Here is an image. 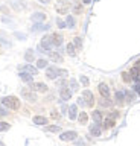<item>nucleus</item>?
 <instances>
[{
	"instance_id": "f257e3e1",
	"label": "nucleus",
	"mask_w": 140,
	"mask_h": 146,
	"mask_svg": "<svg viewBox=\"0 0 140 146\" xmlns=\"http://www.w3.org/2000/svg\"><path fill=\"white\" fill-rule=\"evenodd\" d=\"M2 104L8 107L9 110H19L20 108V100L15 96H6V98L2 99Z\"/></svg>"
},
{
	"instance_id": "f03ea898",
	"label": "nucleus",
	"mask_w": 140,
	"mask_h": 146,
	"mask_svg": "<svg viewBox=\"0 0 140 146\" xmlns=\"http://www.w3.org/2000/svg\"><path fill=\"white\" fill-rule=\"evenodd\" d=\"M52 40H50V35H47V36H43V40H41V43H40V50H49L52 47Z\"/></svg>"
},
{
	"instance_id": "7ed1b4c3",
	"label": "nucleus",
	"mask_w": 140,
	"mask_h": 146,
	"mask_svg": "<svg viewBox=\"0 0 140 146\" xmlns=\"http://www.w3.org/2000/svg\"><path fill=\"white\" fill-rule=\"evenodd\" d=\"M82 98L85 99V102H87L88 107H93V105H94V98H93V93L90 90H84Z\"/></svg>"
},
{
	"instance_id": "20e7f679",
	"label": "nucleus",
	"mask_w": 140,
	"mask_h": 146,
	"mask_svg": "<svg viewBox=\"0 0 140 146\" xmlns=\"http://www.w3.org/2000/svg\"><path fill=\"white\" fill-rule=\"evenodd\" d=\"M76 137H78V134H76L75 131H66V132H62V134L60 135V139L64 140V141H69V140H75Z\"/></svg>"
},
{
	"instance_id": "39448f33",
	"label": "nucleus",
	"mask_w": 140,
	"mask_h": 146,
	"mask_svg": "<svg viewBox=\"0 0 140 146\" xmlns=\"http://www.w3.org/2000/svg\"><path fill=\"white\" fill-rule=\"evenodd\" d=\"M46 76L49 78V79H55L56 76H60V70H58L56 67H47Z\"/></svg>"
},
{
	"instance_id": "423d86ee",
	"label": "nucleus",
	"mask_w": 140,
	"mask_h": 146,
	"mask_svg": "<svg viewBox=\"0 0 140 146\" xmlns=\"http://www.w3.org/2000/svg\"><path fill=\"white\" fill-rule=\"evenodd\" d=\"M21 94H23L25 99L29 100V102H35V100H37V96H35V93H32V91H29V90H26V88L21 90Z\"/></svg>"
},
{
	"instance_id": "0eeeda50",
	"label": "nucleus",
	"mask_w": 140,
	"mask_h": 146,
	"mask_svg": "<svg viewBox=\"0 0 140 146\" xmlns=\"http://www.w3.org/2000/svg\"><path fill=\"white\" fill-rule=\"evenodd\" d=\"M116 116L117 114H110L107 119H105V123H104V128H113L116 125Z\"/></svg>"
},
{
	"instance_id": "6e6552de",
	"label": "nucleus",
	"mask_w": 140,
	"mask_h": 146,
	"mask_svg": "<svg viewBox=\"0 0 140 146\" xmlns=\"http://www.w3.org/2000/svg\"><path fill=\"white\" fill-rule=\"evenodd\" d=\"M32 90L38 91V93H46L47 91V85L44 82H37V84H32Z\"/></svg>"
},
{
	"instance_id": "1a4fd4ad",
	"label": "nucleus",
	"mask_w": 140,
	"mask_h": 146,
	"mask_svg": "<svg viewBox=\"0 0 140 146\" xmlns=\"http://www.w3.org/2000/svg\"><path fill=\"white\" fill-rule=\"evenodd\" d=\"M98 88H99V93H101L102 98H110V88H108L107 84H104V82H102V84H99Z\"/></svg>"
},
{
	"instance_id": "9d476101",
	"label": "nucleus",
	"mask_w": 140,
	"mask_h": 146,
	"mask_svg": "<svg viewBox=\"0 0 140 146\" xmlns=\"http://www.w3.org/2000/svg\"><path fill=\"white\" fill-rule=\"evenodd\" d=\"M21 70H25L26 73H29V75H32V76L38 73V68H37V67H34V66H29V64L23 66V67H21Z\"/></svg>"
},
{
	"instance_id": "9b49d317",
	"label": "nucleus",
	"mask_w": 140,
	"mask_h": 146,
	"mask_svg": "<svg viewBox=\"0 0 140 146\" xmlns=\"http://www.w3.org/2000/svg\"><path fill=\"white\" fill-rule=\"evenodd\" d=\"M32 21H35V23H40V21H44L46 20V14H43V12H35V14H32Z\"/></svg>"
},
{
	"instance_id": "f8f14e48",
	"label": "nucleus",
	"mask_w": 140,
	"mask_h": 146,
	"mask_svg": "<svg viewBox=\"0 0 140 146\" xmlns=\"http://www.w3.org/2000/svg\"><path fill=\"white\" fill-rule=\"evenodd\" d=\"M50 40H52V44L53 46H61L62 44V36L60 34H52L50 35Z\"/></svg>"
},
{
	"instance_id": "ddd939ff",
	"label": "nucleus",
	"mask_w": 140,
	"mask_h": 146,
	"mask_svg": "<svg viewBox=\"0 0 140 146\" xmlns=\"http://www.w3.org/2000/svg\"><path fill=\"white\" fill-rule=\"evenodd\" d=\"M90 134L94 135V137H98V135H101V134H102L101 128H99V123H94V125L90 126Z\"/></svg>"
},
{
	"instance_id": "4468645a",
	"label": "nucleus",
	"mask_w": 140,
	"mask_h": 146,
	"mask_svg": "<svg viewBox=\"0 0 140 146\" xmlns=\"http://www.w3.org/2000/svg\"><path fill=\"white\" fill-rule=\"evenodd\" d=\"M69 117L72 119V120H75V119L78 117V107H76V105L69 107Z\"/></svg>"
},
{
	"instance_id": "2eb2a0df",
	"label": "nucleus",
	"mask_w": 140,
	"mask_h": 146,
	"mask_svg": "<svg viewBox=\"0 0 140 146\" xmlns=\"http://www.w3.org/2000/svg\"><path fill=\"white\" fill-rule=\"evenodd\" d=\"M129 73H131V78H133V81H135V82L139 84V82H140V72H139L135 67H133Z\"/></svg>"
},
{
	"instance_id": "dca6fc26",
	"label": "nucleus",
	"mask_w": 140,
	"mask_h": 146,
	"mask_svg": "<svg viewBox=\"0 0 140 146\" xmlns=\"http://www.w3.org/2000/svg\"><path fill=\"white\" fill-rule=\"evenodd\" d=\"M49 58H50L53 62H62V56L60 53H56V52H50L49 53Z\"/></svg>"
},
{
	"instance_id": "f3484780",
	"label": "nucleus",
	"mask_w": 140,
	"mask_h": 146,
	"mask_svg": "<svg viewBox=\"0 0 140 146\" xmlns=\"http://www.w3.org/2000/svg\"><path fill=\"white\" fill-rule=\"evenodd\" d=\"M72 98V91L69 88H61V99L62 100H69Z\"/></svg>"
},
{
	"instance_id": "a211bd4d",
	"label": "nucleus",
	"mask_w": 140,
	"mask_h": 146,
	"mask_svg": "<svg viewBox=\"0 0 140 146\" xmlns=\"http://www.w3.org/2000/svg\"><path fill=\"white\" fill-rule=\"evenodd\" d=\"M47 122L49 120L46 117H43V116H35L34 117V123H35V125H46Z\"/></svg>"
},
{
	"instance_id": "6ab92c4d",
	"label": "nucleus",
	"mask_w": 140,
	"mask_h": 146,
	"mask_svg": "<svg viewBox=\"0 0 140 146\" xmlns=\"http://www.w3.org/2000/svg\"><path fill=\"white\" fill-rule=\"evenodd\" d=\"M87 120H88V114L85 113V111L79 113V116H78V122L81 123V125H85V123H87Z\"/></svg>"
},
{
	"instance_id": "aec40b11",
	"label": "nucleus",
	"mask_w": 140,
	"mask_h": 146,
	"mask_svg": "<svg viewBox=\"0 0 140 146\" xmlns=\"http://www.w3.org/2000/svg\"><path fill=\"white\" fill-rule=\"evenodd\" d=\"M56 11L60 12V14H66L67 11H69V3H61V5H58V6H56Z\"/></svg>"
},
{
	"instance_id": "412c9836",
	"label": "nucleus",
	"mask_w": 140,
	"mask_h": 146,
	"mask_svg": "<svg viewBox=\"0 0 140 146\" xmlns=\"http://www.w3.org/2000/svg\"><path fill=\"white\" fill-rule=\"evenodd\" d=\"M92 117H93V120L96 122V123H101L102 122V113L101 111H93L92 113Z\"/></svg>"
},
{
	"instance_id": "4be33fe9",
	"label": "nucleus",
	"mask_w": 140,
	"mask_h": 146,
	"mask_svg": "<svg viewBox=\"0 0 140 146\" xmlns=\"http://www.w3.org/2000/svg\"><path fill=\"white\" fill-rule=\"evenodd\" d=\"M75 49H76V47H75L73 43H69V44H67V53H69L70 56H75V55H76V50H75Z\"/></svg>"
},
{
	"instance_id": "5701e85b",
	"label": "nucleus",
	"mask_w": 140,
	"mask_h": 146,
	"mask_svg": "<svg viewBox=\"0 0 140 146\" xmlns=\"http://www.w3.org/2000/svg\"><path fill=\"white\" fill-rule=\"evenodd\" d=\"M20 78L23 79L25 82H32V75H29V73H26V72H23V73H20Z\"/></svg>"
},
{
	"instance_id": "b1692460",
	"label": "nucleus",
	"mask_w": 140,
	"mask_h": 146,
	"mask_svg": "<svg viewBox=\"0 0 140 146\" xmlns=\"http://www.w3.org/2000/svg\"><path fill=\"white\" fill-rule=\"evenodd\" d=\"M125 98V93H122V91H117V93H116V102L117 104H123V99Z\"/></svg>"
},
{
	"instance_id": "393cba45",
	"label": "nucleus",
	"mask_w": 140,
	"mask_h": 146,
	"mask_svg": "<svg viewBox=\"0 0 140 146\" xmlns=\"http://www.w3.org/2000/svg\"><path fill=\"white\" fill-rule=\"evenodd\" d=\"M122 79H123V82H126V84H128V82H131V81H133L131 73H129V72H123V73H122Z\"/></svg>"
},
{
	"instance_id": "a878e982",
	"label": "nucleus",
	"mask_w": 140,
	"mask_h": 146,
	"mask_svg": "<svg viewBox=\"0 0 140 146\" xmlns=\"http://www.w3.org/2000/svg\"><path fill=\"white\" fill-rule=\"evenodd\" d=\"M37 67L38 68H44V67H47V61H46V59H38V61H37Z\"/></svg>"
},
{
	"instance_id": "bb28decb",
	"label": "nucleus",
	"mask_w": 140,
	"mask_h": 146,
	"mask_svg": "<svg viewBox=\"0 0 140 146\" xmlns=\"http://www.w3.org/2000/svg\"><path fill=\"white\" fill-rule=\"evenodd\" d=\"M25 59L26 61H34V52L32 50H28V52L25 53Z\"/></svg>"
},
{
	"instance_id": "cd10ccee",
	"label": "nucleus",
	"mask_w": 140,
	"mask_h": 146,
	"mask_svg": "<svg viewBox=\"0 0 140 146\" xmlns=\"http://www.w3.org/2000/svg\"><path fill=\"white\" fill-rule=\"evenodd\" d=\"M12 6H14V9H17V11H20V9L25 8V3L23 2H14V3H12Z\"/></svg>"
},
{
	"instance_id": "c85d7f7f",
	"label": "nucleus",
	"mask_w": 140,
	"mask_h": 146,
	"mask_svg": "<svg viewBox=\"0 0 140 146\" xmlns=\"http://www.w3.org/2000/svg\"><path fill=\"white\" fill-rule=\"evenodd\" d=\"M9 123H5V122H0V131H8L9 129Z\"/></svg>"
},
{
	"instance_id": "c756f323",
	"label": "nucleus",
	"mask_w": 140,
	"mask_h": 146,
	"mask_svg": "<svg viewBox=\"0 0 140 146\" xmlns=\"http://www.w3.org/2000/svg\"><path fill=\"white\" fill-rule=\"evenodd\" d=\"M67 26H69V27H73L75 26V18L72 17V15L67 17Z\"/></svg>"
},
{
	"instance_id": "7c9ffc66",
	"label": "nucleus",
	"mask_w": 140,
	"mask_h": 146,
	"mask_svg": "<svg viewBox=\"0 0 140 146\" xmlns=\"http://www.w3.org/2000/svg\"><path fill=\"white\" fill-rule=\"evenodd\" d=\"M47 131H50V132H60V131H61V128H60V126H56V125H52V126H49V128H47Z\"/></svg>"
},
{
	"instance_id": "2f4dec72",
	"label": "nucleus",
	"mask_w": 140,
	"mask_h": 146,
	"mask_svg": "<svg viewBox=\"0 0 140 146\" xmlns=\"http://www.w3.org/2000/svg\"><path fill=\"white\" fill-rule=\"evenodd\" d=\"M73 12L75 14H82V6H81V5H75V6H73Z\"/></svg>"
},
{
	"instance_id": "473e14b6",
	"label": "nucleus",
	"mask_w": 140,
	"mask_h": 146,
	"mask_svg": "<svg viewBox=\"0 0 140 146\" xmlns=\"http://www.w3.org/2000/svg\"><path fill=\"white\" fill-rule=\"evenodd\" d=\"M79 81L82 82L84 85H88V84H90V81H88V78H87V76H81V78H79Z\"/></svg>"
},
{
	"instance_id": "72a5a7b5",
	"label": "nucleus",
	"mask_w": 140,
	"mask_h": 146,
	"mask_svg": "<svg viewBox=\"0 0 140 146\" xmlns=\"http://www.w3.org/2000/svg\"><path fill=\"white\" fill-rule=\"evenodd\" d=\"M70 87H72V90H78V82H76L75 79H72L70 81Z\"/></svg>"
},
{
	"instance_id": "f704fd0d",
	"label": "nucleus",
	"mask_w": 140,
	"mask_h": 146,
	"mask_svg": "<svg viewBox=\"0 0 140 146\" xmlns=\"http://www.w3.org/2000/svg\"><path fill=\"white\" fill-rule=\"evenodd\" d=\"M50 116H52V119H60V113H58V111H52Z\"/></svg>"
},
{
	"instance_id": "c9c22d12",
	"label": "nucleus",
	"mask_w": 140,
	"mask_h": 146,
	"mask_svg": "<svg viewBox=\"0 0 140 146\" xmlns=\"http://www.w3.org/2000/svg\"><path fill=\"white\" fill-rule=\"evenodd\" d=\"M66 26H67L66 23L62 21V20H60V18H58V27H66Z\"/></svg>"
},
{
	"instance_id": "e433bc0d",
	"label": "nucleus",
	"mask_w": 140,
	"mask_h": 146,
	"mask_svg": "<svg viewBox=\"0 0 140 146\" xmlns=\"http://www.w3.org/2000/svg\"><path fill=\"white\" fill-rule=\"evenodd\" d=\"M75 46H76L78 49H81V40H79V38H75Z\"/></svg>"
},
{
	"instance_id": "4c0bfd02",
	"label": "nucleus",
	"mask_w": 140,
	"mask_h": 146,
	"mask_svg": "<svg viewBox=\"0 0 140 146\" xmlns=\"http://www.w3.org/2000/svg\"><path fill=\"white\" fill-rule=\"evenodd\" d=\"M134 67H135V68H137V70L140 72V59H139V61H135V64H134Z\"/></svg>"
},
{
	"instance_id": "58836bf2",
	"label": "nucleus",
	"mask_w": 140,
	"mask_h": 146,
	"mask_svg": "<svg viewBox=\"0 0 140 146\" xmlns=\"http://www.w3.org/2000/svg\"><path fill=\"white\" fill-rule=\"evenodd\" d=\"M134 90L137 91V93L140 94V84H137V85H134Z\"/></svg>"
},
{
	"instance_id": "ea45409f",
	"label": "nucleus",
	"mask_w": 140,
	"mask_h": 146,
	"mask_svg": "<svg viewBox=\"0 0 140 146\" xmlns=\"http://www.w3.org/2000/svg\"><path fill=\"white\" fill-rule=\"evenodd\" d=\"M40 3H44V5H47V3H50V0H38Z\"/></svg>"
},
{
	"instance_id": "a19ab883",
	"label": "nucleus",
	"mask_w": 140,
	"mask_h": 146,
	"mask_svg": "<svg viewBox=\"0 0 140 146\" xmlns=\"http://www.w3.org/2000/svg\"><path fill=\"white\" fill-rule=\"evenodd\" d=\"M90 2H92V0H82V3H85V5H88Z\"/></svg>"
},
{
	"instance_id": "79ce46f5",
	"label": "nucleus",
	"mask_w": 140,
	"mask_h": 146,
	"mask_svg": "<svg viewBox=\"0 0 140 146\" xmlns=\"http://www.w3.org/2000/svg\"><path fill=\"white\" fill-rule=\"evenodd\" d=\"M0 146H3V143H2V141H0Z\"/></svg>"
},
{
	"instance_id": "37998d69",
	"label": "nucleus",
	"mask_w": 140,
	"mask_h": 146,
	"mask_svg": "<svg viewBox=\"0 0 140 146\" xmlns=\"http://www.w3.org/2000/svg\"><path fill=\"white\" fill-rule=\"evenodd\" d=\"M0 53H2V50H0Z\"/></svg>"
},
{
	"instance_id": "c03bdc74",
	"label": "nucleus",
	"mask_w": 140,
	"mask_h": 146,
	"mask_svg": "<svg viewBox=\"0 0 140 146\" xmlns=\"http://www.w3.org/2000/svg\"><path fill=\"white\" fill-rule=\"evenodd\" d=\"M60 2H61V0H60Z\"/></svg>"
}]
</instances>
